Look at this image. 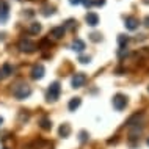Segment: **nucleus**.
<instances>
[{
	"instance_id": "obj_1",
	"label": "nucleus",
	"mask_w": 149,
	"mask_h": 149,
	"mask_svg": "<svg viewBox=\"0 0 149 149\" xmlns=\"http://www.w3.org/2000/svg\"><path fill=\"white\" fill-rule=\"evenodd\" d=\"M13 94L17 99H27L31 94V88L29 85H25V83H19V85H16L13 88Z\"/></svg>"
},
{
	"instance_id": "obj_2",
	"label": "nucleus",
	"mask_w": 149,
	"mask_h": 149,
	"mask_svg": "<svg viewBox=\"0 0 149 149\" xmlns=\"http://www.w3.org/2000/svg\"><path fill=\"white\" fill-rule=\"evenodd\" d=\"M60 93H61V86H60L58 82H54L49 85V90H47V100L49 102H55L60 97Z\"/></svg>"
},
{
	"instance_id": "obj_3",
	"label": "nucleus",
	"mask_w": 149,
	"mask_h": 149,
	"mask_svg": "<svg viewBox=\"0 0 149 149\" xmlns=\"http://www.w3.org/2000/svg\"><path fill=\"white\" fill-rule=\"evenodd\" d=\"M127 97L124 94H121V93H118V94H115L113 96V107L116 108L118 111H121V110H124V108L127 107Z\"/></svg>"
},
{
	"instance_id": "obj_4",
	"label": "nucleus",
	"mask_w": 149,
	"mask_h": 149,
	"mask_svg": "<svg viewBox=\"0 0 149 149\" xmlns=\"http://www.w3.org/2000/svg\"><path fill=\"white\" fill-rule=\"evenodd\" d=\"M19 50L25 52V54H31V52L36 50V44L30 39H21L19 41Z\"/></svg>"
},
{
	"instance_id": "obj_5",
	"label": "nucleus",
	"mask_w": 149,
	"mask_h": 149,
	"mask_svg": "<svg viewBox=\"0 0 149 149\" xmlns=\"http://www.w3.org/2000/svg\"><path fill=\"white\" fill-rule=\"evenodd\" d=\"M85 83H86V75L83 74V72H77V74H74V77H72V80H71L72 88H82Z\"/></svg>"
},
{
	"instance_id": "obj_6",
	"label": "nucleus",
	"mask_w": 149,
	"mask_h": 149,
	"mask_svg": "<svg viewBox=\"0 0 149 149\" xmlns=\"http://www.w3.org/2000/svg\"><path fill=\"white\" fill-rule=\"evenodd\" d=\"M31 79H35V80H39V79H42L44 77V74H46V68L42 66V64H35L33 68H31Z\"/></svg>"
},
{
	"instance_id": "obj_7",
	"label": "nucleus",
	"mask_w": 149,
	"mask_h": 149,
	"mask_svg": "<svg viewBox=\"0 0 149 149\" xmlns=\"http://www.w3.org/2000/svg\"><path fill=\"white\" fill-rule=\"evenodd\" d=\"M124 25H126V29H127V30L134 31V30L138 29L140 21H138V17H135V16H127L126 21H124Z\"/></svg>"
},
{
	"instance_id": "obj_8",
	"label": "nucleus",
	"mask_w": 149,
	"mask_h": 149,
	"mask_svg": "<svg viewBox=\"0 0 149 149\" xmlns=\"http://www.w3.org/2000/svg\"><path fill=\"white\" fill-rule=\"evenodd\" d=\"M8 16H10V5L5 2V0H2L0 2V22H6L8 21Z\"/></svg>"
},
{
	"instance_id": "obj_9",
	"label": "nucleus",
	"mask_w": 149,
	"mask_h": 149,
	"mask_svg": "<svg viewBox=\"0 0 149 149\" xmlns=\"http://www.w3.org/2000/svg\"><path fill=\"white\" fill-rule=\"evenodd\" d=\"M85 21H86V24H88L90 27H96V25L99 24V16L96 14V13H93V11H90V13L86 14Z\"/></svg>"
},
{
	"instance_id": "obj_10",
	"label": "nucleus",
	"mask_w": 149,
	"mask_h": 149,
	"mask_svg": "<svg viewBox=\"0 0 149 149\" xmlns=\"http://www.w3.org/2000/svg\"><path fill=\"white\" fill-rule=\"evenodd\" d=\"M64 31H66L64 27H54V29L50 30L49 36H52V38H55V39H61L64 36Z\"/></svg>"
},
{
	"instance_id": "obj_11",
	"label": "nucleus",
	"mask_w": 149,
	"mask_h": 149,
	"mask_svg": "<svg viewBox=\"0 0 149 149\" xmlns=\"http://www.w3.org/2000/svg\"><path fill=\"white\" fill-rule=\"evenodd\" d=\"M58 134H60V136H61V138H68V136L71 135V126H69L68 123L61 124V126H60V129H58Z\"/></svg>"
},
{
	"instance_id": "obj_12",
	"label": "nucleus",
	"mask_w": 149,
	"mask_h": 149,
	"mask_svg": "<svg viewBox=\"0 0 149 149\" xmlns=\"http://www.w3.org/2000/svg\"><path fill=\"white\" fill-rule=\"evenodd\" d=\"M71 47H72V50H75V52H83L86 47V44H85V41H82V39H74Z\"/></svg>"
},
{
	"instance_id": "obj_13",
	"label": "nucleus",
	"mask_w": 149,
	"mask_h": 149,
	"mask_svg": "<svg viewBox=\"0 0 149 149\" xmlns=\"http://www.w3.org/2000/svg\"><path fill=\"white\" fill-rule=\"evenodd\" d=\"M80 104H82V99L80 97H72L69 100V104H68V108H69V111H75L80 107Z\"/></svg>"
},
{
	"instance_id": "obj_14",
	"label": "nucleus",
	"mask_w": 149,
	"mask_h": 149,
	"mask_svg": "<svg viewBox=\"0 0 149 149\" xmlns=\"http://www.w3.org/2000/svg\"><path fill=\"white\" fill-rule=\"evenodd\" d=\"M27 31H29L30 35H38L39 31H41V24L38 22H31L29 27H27Z\"/></svg>"
},
{
	"instance_id": "obj_15",
	"label": "nucleus",
	"mask_w": 149,
	"mask_h": 149,
	"mask_svg": "<svg viewBox=\"0 0 149 149\" xmlns=\"http://www.w3.org/2000/svg\"><path fill=\"white\" fill-rule=\"evenodd\" d=\"M11 74H13V68H11V64L5 63L2 66V75L3 77H8V75H11Z\"/></svg>"
},
{
	"instance_id": "obj_16",
	"label": "nucleus",
	"mask_w": 149,
	"mask_h": 149,
	"mask_svg": "<svg viewBox=\"0 0 149 149\" xmlns=\"http://www.w3.org/2000/svg\"><path fill=\"white\" fill-rule=\"evenodd\" d=\"M41 129H44V130H50L52 129V121L49 118H42L41 119Z\"/></svg>"
},
{
	"instance_id": "obj_17",
	"label": "nucleus",
	"mask_w": 149,
	"mask_h": 149,
	"mask_svg": "<svg viewBox=\"0 0 149 149\" xmlns=\"http://www.w3.org/2000/svg\"><path fill=\"white\" fill-rule=\"evenodd\" d=\"M129 42V38L126 35H119L118 36V44H119V47H126V44Z\"/></svg>"
},
{
	"instance_id": "obj_18",
	"label": "nucleus",
	"mask_w": 149,
	"mask_h": 149,
	"mask_svg": "<svg viewBox=\"0 0 149 149\" xmlns=\"http://www.w3.org/2000/svg\"><path fill=\"white\" fill-rule=\"evenodd\" d=\"M54 13H55V8L54 6H46L42 10V14L44 16H49V14H54Z\"/></svg>"
},
{
	"instance_id": "obj_19",
	"label": "nucleus",
	"mask_w": 149,
	"mask_h": 149,
	"mask_svg": "<svg viewBox=\"0 0 149 149\" xmlns=\"http://www.w3.org/2000/svg\"><path fill=\"white\" fill-rule=\"evenodd\" d=\"M90 39H91V41H94V42H99L100 39H102V36H100L99 33H91L90 35Z\"/></svg>"
},
{
	"instance_id": "obj_20",
	"label": "nucleus",
	"mask_w": 149,
	"mask_h": 149,
	"mask_svg": "<svg viewBox=\"0 0 149 149\" xmlns=\"http://www.w3.org/2000/svg\"><path fill=\"white\" fill-rule=\"evenodd\" d=\"M74 24H77L74 19H68L66 24H64V29H72V27H74Z\"/></svg>"
},
{
	"instance_id": "obj_21",
	"label": "nucleus",
	"mask_w": 149,
	"mask_h": 149,
	"mask_svg": "<svg viewBox=\"0 0 149 149\" xmlns=\"http://www.w3.org/2000/svg\"><path fill=\"white\" fill-rule=\"evenodd\" d=\"M86 140H88V132L86 130H82V132H80V141H86Z\"/></svg>"
},
{
	"instance_id": "obj_22",
	"label": "nucleus",
	"mask_w": 149,
	"mask_h": 149,
	"mask_svg": "<svg viewBox=\"0 0 149 149\" xmlns=\"http://www.w3.org/2000/svg\"><path fill=\"white\" fill-rule=\"evenodd\" d=\"M79 61L82 63V64H86V63H90V61H91V58H90V57H85V55H82V57L79 58Z\"/></svg>"
},
{
	"instance_id": "obj_23",
	"label": "nucleus",
	"mask_w": 149,
	"mask_h": 149,
	"mask_svg": "<svg viewBox=\"0 0 149 149\" xmlns=\"http://www.w3.org/2000/svg\"><path fill=\"white\" fill-rule=\"evenodd\" d=\"M124 55H127V50H126V47H121L119 52H118V57L121 58V57H124Z\"/></svg>"
},
{
	"instance_id": "obj_24",
	"label": "nucleus",
	"mask_w": 149,
	"mask_h": 149,
	"mask_svg": "<svg viewBox=\"0 0 149 149\" xmlns=\"http://www.w3.org/2000/svg\"><path fill=\"white\" fill-rule=\"evenodd\" d=\"M93 5H96V6H102V5H105V0H94V2H93Z\"/></svg>"
},
{
	"instance_id": "obj_25",
	"label": "nucleus",
	"mask_w": 149,
	"mask_h": 149,
	"mask_svg": "<svg viewBox=\"0 0 149 149\" xmlns=\"http://www.w3.org/2000/svg\"><path fill=\"white\" fill-rule=\"evenodd\" d=\"M71 5H80V3H83V0H69Z\"/></svg>"
},
{
	"instance_id": "obj_26",
	"label": "nucleus",
	"mask_w": 149,
	"mask_h": 149,
	"mask_svg": "<svg viewBox=\"0 0 149 149\" xmlns=\"http://www.w3.org/2000/svg\"><path fill=\"white\" fill-rule=\"evenodd\" d=\"M144 25L149 29V16H146V17H144Z\"/></svg>"
},
{
	"instance_id": "obj_27",
	"label": "nucleus",
	"mask_w": 149,
	"mask_h": 149,
	"mask_svg": "<svg viewBox=\"0 0 149 149\" xmlns=\"http://www.w3.org/2000/svg\"><path fill=\"white\" fill-rule=\"evenodd\" d=\"M2 123H3V118H2V116H0V126H2Z\"/></svg>"
},
{
	"instance_id": "obj_28",
	"label": "nucleus",
	"mask_w": 149,
	"mask_h": 149,
	"mask_svg": "<svg viewBox=\"0 0 149 149\" xmlns=\"http://www.w3.org/2000/svg\"><path fill=\"white\" fill-rule=\"evenodd\" d=\"M0 79H3V75H2V71H0Z\"/></svg>"
},
{
	"instance_id": "obj_29",
	"label": "nucleus",
	"mask_w": 149,
	"mask_h": 149,
	"mask_svg": "<svg viewBox=\"0 0 149 149\" xmlns=\"http://www.w3.org/2000/svg\"><path fill=\"white\" fill-rule=\"evenodd\" d=\"M148 146H149V138H148Z\"/></svg>"
},
{
	"instance_id": "obj_30",
	"label": "nucleus",
	"mask_w": 149,
	"mask_h": 149,
	"mask_svg": "<svg viewBox=\"0 0 149 149\" xmlns=\"http://www.w3.org/2000/svg\"><path fill=\"white\" fill-rule=\"evenodd\" d=\"M148 91H149V86H148Z\"/></svg>"
},
{
	"instance_id": "obj_31",
	"label": "nucleus",
	"mask_w": 149,
	"mask_h": 149,
	"mask_svg": "<svg viewBox=\"0 0 149 149\" xmlns=\"http://www.w3.org/2000/svg\"><path fill=\"white\" fill-rule=\"evenodd\" d=\"M5 149H6V148H5Z\"/></svg>"
}]
</instances>
